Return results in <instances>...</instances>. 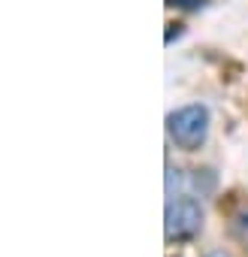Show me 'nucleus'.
Segmentation results:
<instances>
[{"label": "nucleus", "instance_id": "1", "mask_svg": "<svg viewBox=\"0 0 248 257\" xmlns=\"http://www.w3.org/2000/svg\"><path fill=\"white\" fill-rule=\"evenodd\" d=\"M167 137L182 152H197L209 137V109L200 103L182 106L167 115Z\"/></svg>", "mask_w": 248, "mask_h": 257}, {"label": "nucleus", "instance_id": "2", "mask_svg": "<svg viewBox=\"0 0 248 257\" xmlns=\"http://www.w3.org/2000/svg\"><path fill=\"white\" fill-rule=\"evenodd\" d=\"M203 227V209L194 197H185V194H167V221H164V230H167V239L173 242H182V239H194Z\"/></svg>", "mask_w": 248, "mask_h": 257}, {"label": "nucleus", "instance_id": "3", "mask_svg": "<svg viewBox=\"0 0 248 257\" xmlns=\"http://www.w3.org/2000/svg\"><path fill=\"white\" fill-rule=\"evenodd\" d=\"M170 7H179V10H197L203 0H167Z\"/></svg>", "mask_w": 248, "mask_h": 257}, {"label": "nucleus", "instance_id": "4", "mask_svg": "<svg viewBox=\"0 0 248 257\" xmlns=\"http://www.w3.org/2000/svg\"><path fill=\"white\" fill-rule=\"evenodd\" d=\"M167 28H170V31H167V46H170L176 37H182V25H167Z\"/></svg>", "mask_w": 248, "mask_h": 257}, {"label": "nucleus", "instance_id": "5", "mask_svg": "<svg viewBox=\"0 0 248 257\" xmlns=\"http://www.w3.org/2000/svg\"><path fill=\"white\" fill-rule=\"evenodd\" d=\"M209 257H227V254H224V251H212Z\"/></svg>", "mask_w": 248, "mask_h": 257}]
</instances>
